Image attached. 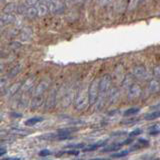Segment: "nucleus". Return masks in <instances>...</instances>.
<instances>
[{"mask_svg": "<svg viewBox=\"0 0 160 160\" xmlns=\"http://www.w3.org/2000/svg\"><path fill=\"white\" fill-rule=\"evenodd\" d=\"M89 103V98H88V91H86L85 88H81L75 96V109L76 110H84L87 105Z\"/></svg>", "mask_w": 160, "mask_h": 160, "instance_id": "nucleus-1", "label": "nucleus"}, {"mask_svg": "<svg viewBox=\"0 0 160 160\" xmlns=\"http://www.w3.org/2000/svg\"><path fill=\"white\" fill-rule=\"evenodd\" d=\"M99 80L100 79H94L88 88V98L89 103L94 104L97 101L99 96Z\"/></svg>", "mask_w": 160, "mask_h": 160, "instance_id": "nucleus-2", "label": "nucleus"}, {"mask_svg": "<svg viewBox=\"0 0 160 160\" xmlns=\"http://www.w3.org/2000/svg\"><path fill=\"white\" fill-rule=\"evenodd\" d=\"M110 84H111V78L109 75H105L99 80V93L101 94V97H105L110 88Z\"/></svg>", "mask_w": 160, "mask_h": 160, "instance_id": "nucleus-3", "label": "nucleus"}, {"mask_svg": "<svg viewBox=\"0 0 160 160\" xmlns=\"http://www.w3.org/2000/svg\"><path fill=\"white\" fill-rule=\"evenodd\" d=\"M50 79L47 78V79H43L38 83V85L35 87V89L33 91V96H37V95H42L45 93L49 86H50Z\"/></svg>", "mask_w": 160, "mask_h": 160, "instance_id": "nucleus-4", "label": "nucleus"}, {"mask_svg": "<svg viewBox=\"0 0 160 160\" xmlns=\"http://www.w3.org/2000/svg\"><path fill=\"white\" fill-rule=\"evenodd\" d=\"M49 7V11L51 13H60L63 12L64 9H65V5L62 1L60 0H53L52 2H50L48 4Z\"/></svg>", "mask_w": 160, "mask_h": 160, "instance_id": "nucleus-5", "label": "nucleus"}, {"mask_svg": "<svg viewBox=\"0 0 160 160\" xmlns=\"http://www.w3.org/2000/svg\"><path fill=\"white\" fill-rule=\"evenodd\" d=\"M56 96L57 92L55 89H52L48 94V97L46 99V102H45V109L46 110H51L55 106L56 102Z\"/></svg>", "mask_w": 160, "mask_h": 160, "instance_id": "nucleus-6", "label": "nucleus"}, {"mask_svg": "<svg viewBox=\"0 0 160 160\" xmlns=\"http://www.w3.org/2000/svg\"><path fill=\"white\" fill-rule=\"evenodd\" d=\"M21 85H22V82H16V83H13L12 85H10L8 88H6L5 92H4V96L7 97H11V96H14L19 90L21 88Z\"/></svg>", "mask_w": 160, "mask_h": 160, "instance_id": "nucleus-7", "label": "nucleus"}, {"mask_svg": "<svg viewBox=\"0 0 160 160\" xmlns=\"http://www.w3.org/2000/svg\"><path fill=\"white\" fill-rule=\"evenodd\" d=\"M72 99H73V90L72 89H67L65 91V93L62 96V100H61V106L62 107H68L70 105Z\"/></svg>", "mask_w": 160, "mask_h": 160, "instance_id": "nucleus-8", "label": "nucleus"}, {"mask_svg": "<svg viewBox=\"0 0 160 160\" xmlns=\"http://www.w3.org/2000/svg\"><path fill=\"white\" fill-rule=\"evenodd\" d=\"M35 80L36 79H35L34 76H31V77L27 78L23 83H22L20 89L23 91V92H27V91H30L34 87V84H35Z\"/></svg>", "mask_w": 160, "mask_h": 160, "instance_id": "nucleus-9", "label": "nucleus"}, {"mask_svg": "<svg viewBox=\"0 0 160 160\" xmlns=\"http://www.w3.org/2000/svg\"><path fill=\"white\" fill-rule=\"evenodd\" d=\"M44 102V97L43 94L42 95H37V96H33L32 100H31V108L33 109H37L41 107V105H43Z\"/></svg>", "mask_w": 160, "mask_h": 160, "instance_id": "nucleus-10", "label": "nucleus"}, {"mask_svg": "<svg viewBox=\"0 0 160 160\" xmlns=\"http://www.w3.org/2000/svg\"><path fill=\"white\" fill-rule=\"evenodd\" d=\"M48 12H49L48 4H45V3H39V6L37 7V16L38 17H43Z\"/></svg>", "mask_w": 160, "mask_h": 160, "instance_id": "nucleus-11", "label": "nucleus"}, {"mask_svg": "<svg viewBox=\"0 0 160 160\" xmlns=\"http://www.w3.org/2000/svg\"><path fill=\"white\" fill-rule=\"evenodd\" d=\"M32 36V30L29 27H25L22 29V31L20 33V38L22 41H28Z\"/></svg>", "mask_w": 160, "mask_h": 160, "instance_id": "nucleus-12", "label": "nucleus"}, {"mask_svg": "<svg viewBox=\"0 0 160 160\" xmlns=\"http://www.w3.org/2000/svg\"><path fill=\"white\" fill-rule=\"evenodd\" d=\"M139 94H140V87L138 85H133V86H131V88L129 89L128 98L134 99L137 96H139Z\"/></svg>", "mask_w": 160, "mask_h": 160, "instance_id": "nucleus-13", "label": "nucleus"}, {"mask_svg": "<svg viewBox=\"0 0 160 160\" xmlns=\"http://www.w3.org/2000/svg\"><path fill=\"white\" fill-rule=\"evenodd\" d=\"M26 15V17H28V18H35L37 16V8L36 7H34V6H29L27 9H26L25 11V13Z\"/></svg>", "mask_w": 160, "mask_h": 160, "instance_id": "nucleus-14", "label": "nucleus"}, {"mask_svg": "<svg viewBox=\"0 0 160 160\" xmlns=\"http://www.w3.org/2000/svg\"><path fill=\"white\" fill-rule=\"evenodd\" d=\"M17 6L18 5L16 4V3L10 2V3H8V4L5 5L4 9H3V12L4 13H13L14 11L17 10Z\"/></svg>", "mask_w": 160, "mask_h": 160, "instance_id": "nucleus-15", "label": "nucleus"}, {"mask_svg": "<svg viewBox=\"0 0 160 160\" xmlns=\"http://www.w3.org/2000/svg\"><path fill=\"white\" fill-rule=\"evenodd\" d=\"M0 19L4 22V24H8L14 21V16L12 15V13H3L0 16Z\"/></svg>", "mask_w": 160, "mask_h": 160, "instance_id": "nucleus-16", "label": "nucleus"}, {"mask_svg": "<svg viewBox=\"0 0 160 160\" xmlns=\"http://www.w3.org/2000/svg\"><path fill=\"white\" fill-rule=\"evenodd\" d=\"M123 145V143H116V144H112V145H110L108 147L104 148L103 152H112V151H117L118 149H120L121 146Z\"/></svg>", "mask_w": 160, "mask_h": 160, "instance_id": "nucleus-17", "label": "nucleus"}, {"mask_svg": "<svg viewBox=\"0 0 160 160\" xmlns=\"http://www.w3.org/2000/svg\"><path fill=\"white\" fill-rule=\"evenodd\" d=\"M43 118L41 117H33V118H30V119L26 120L25 121V125L26 126H33V125H35L36 123L40 122V121H42Z\"/></svg>", "mask_w": 160, "mask_h": 160, "instance_id": "nucleus-18", "label": "nucleus"}, {"mask_svg": "<svg viewBox=\"0 0 160 160\" xmlns=\"http://www.w3.org/2000/svg\"><path fill=\"white\" fill-rule=\"evenodd\" d=\"M160 117V111H155V112H151V113H148L147 115H145V119L146 120H154L156 118Z\"/></svg>", "mask_w": 160, "mask_h": 160, "instance_id": "nucleus-19", "label": "nucleus"}, {"mask_svg": "<svg viewBox=\"0 0 160 160\" xmlns=\"http://www.w3.org/2000/svg\"><path fill=\"white\" fill-rule=\"evenodd\" d=\"M20 69H21L20 65L15 66L14 68H12V69L10 70L9 74H8V76H7V77H8V78H12V77H14V76H16V75L19 73V71H20Z\"/></svg>", "mask_w": 160, "mask_h": 160, "instance_id": "nucleus-20", "label": "nucleus"}, {"mask_svg": "<svg viewBox=\"0 0 160 160\" xmlns=\"http://www.w3.org/2000/svg\"><path fill=\"white\" fill-rule=\"evenodd\" d=\"M140 111L139 108H129L127 109L126 111L124 112V116H131V115H134V114L138 113Z\"/></svg>", "mask_w": 160, "mask_h": 160, "instance_id": "nucleus-21", "label": "nucleus"}, {"mask_svg": "<svg viewBox=\"0 0 160 160\" xmlns=\"http://www.w3.org/2000/svg\"><path fill=\"white\" fill-rule=\"evenodd\" d=\"M11 133H13V134H16V135H21V136H25V135L28 134L27 131L20 130V129H13V130H11Z\"/></svg>", "mask_w": 160, "mask_h": 160, "instance_id": "nucleus-22", "label": "nucleus"}, {"mask_svg": "<svg viewBox=\"0 0 160 160\" xmlns=\"http://www.w3.org/2000/svg\"><path fill=\"white\" fill-rule=\"evenodd\" d=\"M128 154V151L127 150H123L121 152H118V153H115V154H112L111 157H114V158H119V157H124V156H126Z\"/></svg>", "mask_w": 160, "mask_h": 160, "instance_id": "nucleus-23", "label": "nucleus"}, {"mask_svg": "<svg viewBox=\"0 0 160 160\" xmlns=\"http://www.w3.org/2000/svg\"><path fill=\"white\" fill-rule=\"evenodd\" d=\"M142 133V130L141 129H135V130H133L132 132L129 133V136L130 137H134V136H138Z\"/></svg>", "mask_w": 160, "mask_h": 160, "instance_id": "nucleus-24", "label": "nucleus"}, {"mask_svg": "<svg viewBox=\"0 0 160 160\" xmlns=\"http://www.w3.org/2000/svg\"><path fill=\"white\" fill-rule=\"evenodd\" d=\"M26 7H25V5H23V4H21V5H18L17 6V12L18 13H20V14H24L25 13V11H26Z\"/></svg>", "mask_w": 160, "mask_h": 160, "instance_id": "nucleus-25", "label": "nucleus"}, {"mask_svg": "<svg viewBox=\"0 0 160 160\" xmlns=\"http://www.w3.org/2000/svg\"><path fill=\"white\" fill-rule=\"evenodd\" d=\"M100 143H98V144H95V145H92V146H90L88 148H85L84 151H92V150H95V149H97V148L99 146H101V145H99Z\"/></svg>", "mask_w": 160, "mask_h": 160, "instance_id": "nucleus-26", "label": "nucleus"}, {"mask_svg": "<svg viewBox=\"0 0 160 160\" xmlns=\"http://www.w3.org/2000/svg\"><path fill=\"white\" fill-rule=\"evenodd\" d=\"M38 2V0H25V3L28 6H34Z\"/></svg>", "mask_w": 160, "mask_h": 160, "instance_id": "nucleus-27", "label": "nucleus"}, {"mask_svg": "<svg viewBox=\"0 0 160 160\" xmlns=\"http://www.w3.org/2000/svg\"><path fill=\"white\" fill-rule=\"evenodd\" d=\"M39 154H40V156H47V155H50L51 152L49 150H41Z\"/></svg>", "mask_w": 160, "mask_h": 160, "instance_id": "nucleus-28", "label": "nucleus"}, {"mask_svg": "<svg viewBox=\"0 0 160 160\" xmlns=\"http://www.w3.org/2000/svg\"><path fill=\"white\" fill-rule=\"evenodd\" d=\"M63 153H67V154H73V155H77V154H79V151H76V150H69V151L63 152Z\"/></svg>", "mask_w": 160, "mask_h": 160, "instance_id": "nucleus-29", "label": "nucleus"}, {"mask_svg": "<svg viewBox=\"0 0 160 160\" xmlns=\"http://www.w3.org/2000/svg\"><path fill=\"white\" fill-rule=\"evenodd\" d=\"M110 0H99V3H100V5H106V4H108Z\"/></svg>", "mask_w": 160, "mask_h": 160, "instance_id": "nucleus-30", "label": "nucleus"}, {"mask_svg": "<svg viewBox=\"0 0 160 160\" xmlns=\"http://www.w3.org/2000/svg\"><path fill=\"white\" fill-rule=\"evenodd\" d=\"M53 0H38L39 3H45V4H49L50 2H52Z\"/></svg>", "mask_w": 160, "mask_h": 160, "instance_id": "nucleus-31", "label": "nucleus"}, {"mask_svg": "<svg viewBox=\"0 0 160 160\" xmlns=\"http://www.w3.org/2000/svg\"><path fill=\"white\" fill-rule=\"evenodd\" d=\"M6 153V148H0V156Z\"/></svg>", "mask_w": 160, "mask_h": 160, "instance_id": "nucleus-32", "label": "nucleus"}, {"mask_svg": "<svg viewBox=\"0 0 160 160\" xmlns=\"http://www.w3.org/2000/svg\"><path fill=\"white\" fill-rule=\"evenodd\" d=\"M3 26H4V22H3L1 19H0V28H2Z\"/></svg>", "mask_w": 160, "mask_h": 160, "instance_id": "nucleus-33", "label": "nucleus"}, {"mask_svg": "<svg viewBox=\"0 0 160 160\" xmlns=\"http://www.w3.org/2000/svg\"><path fill=\"white\" fill-rule=\"evenodd\" d=\"M3 69H4V66H3L2 64H1V65H0V73H1V72L3 71Z\"/></svg>", "mask_w": 160, "mask_h": 160, "instance_id": "nucleus-34", "label": "nucleus"}, {"mask_svg": "<svg viewBox=\"0 0 160 160\" xmlns=\"http://www.w3.org/2000/svg\"><path fill=\"white\" fill-rule=\"evenodd\" d=\"M0 1H1V0H0Z\"/></svg>", "mask_w": 160, "mask_h": 160, "instance_id": "nucleus-35", "label": "nucleus"}]
</instances>
